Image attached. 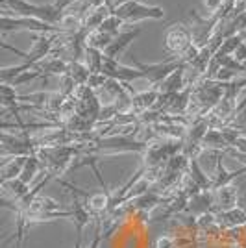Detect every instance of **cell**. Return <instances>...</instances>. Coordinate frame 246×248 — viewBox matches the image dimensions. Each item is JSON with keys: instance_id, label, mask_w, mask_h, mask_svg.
<instances>
[{"instance_id": "cell-23", "label": "cell", "mask_w": 246, "mask_h": 248, "mask_svg": "<svg viewBox=\"0 0 246 248\" xmlns=\"http://www.w3.org/2000/svg\"><path fill=\"white\" fill-rule=\"evenodd\" d=\"M172 239H169V237H163V239H159L157 241V248H172Z\"/></svg>"}, {"instance_id": "cell-7", "label": "cell", "mask_w": 246, "mask_h": 248, "mask_svg": "<svg viewBox=\"0 0 246 248\" xmlns=\"http://www.w3.org/2000/svg\"><path fill=\"white\" fill-rule=\"evenodd\" d=\"M159 91L157 89H144L141 93H135L132 96V113L143 115L144 111L152 109L157 100H159Z\"/></svg>"}, {"instance_id": "cell-6", "label": "cell", "mask_w": 246, "mask_h": 248, "mask_svg": "<svg viewBox=\"0 0 246 248\" xmlns=\"http://www.w3.org/2000/svg\"><path fill=\"white\" fill-rule=\"evenodd\" d=\"M143 33V28H135V30H128V31H121L119 35H115V39H113L109 45H108V48L104 50V56L106 58H109V60H117L121 54H123L132 43L139 37Z\"/></svg>"}, {"instance_id": "cell-17", "label": "cell", "mask_w": 246, "mask_h": 248, "mask_svg": "<svg viewBox=\"0 0 246 248\" xmlns=\"http://www.w3.org/2000/svg\"><path fill=\"white\" fill-rule=\"evenodd\" d=\"M243 41H245L243 33H235V35L224 37V41L220 43V46H218L216 54H218V56H230V54H233V52L237 50V46H239Z\"/></svg>"}, {"instance_id": "cell-20", "label": "cell", "mask_w": 246, "mask_h": 248, "mask_svg": "<svg viewBox=\"0 0 246 248\" xmlns=\"http://www.w3.org/2000/svg\"><path fill=\"white\" fill-rule=\"evenodd\" d=\"M226 0H204V8L205 11H209L211 15H216L224 10Z\"/></svg>"}, {"instance_id": "cell-21", "label": "cell", "mask_w": 246, "mask_h": 248, "mask_svg": "<svg viewBox=\"0 0 246 248\" xmlns=\"http://www.w3.org/2000/svg\"><path fill=\"white\" fill-rule=\"evenodd\" d=\"M100 241H102V222H100V220H96V226H94V237H92L89 248H98Z\"/></svg>"}, {"instance_id": "cell-3", "label": "cell", "mask_w": 246, "mask_h": 248, "mask_svg": "<svg viewBox=\"0 0 246 248\" xmlns=\"http://www.w3.org/2000/svg\"><path fill=\"white\" fill-rule=\"evenodd\" d=\"M111 15L123 19L126 22H137V21H148V19H163L165 11L159 6H144L139 0H126L121 6H117L111 11Z\"/></svg>"}, {"instance_id": "cell-13", "label": "cell", "mask_w": 246, "mask_h": 248, "mask_svg": "<svg viewBox=\"0 0 246 248\" xmlns=\"http://www.w3.org/2000/svg\"><path fill=\"white\" fill-rule=\"evenodd\" d=\"M113 39H115V35H111V33H106V31H100V30H92L87 33L85 45H87V46H92V48H96V50L104 52Z\"/></svg>"}, {"instance_id": "cell-12", "label": "cell", "mask_w": 246, "mask_h": 248, "mask_svg": "<svg viewBox=\"0 0 246 248\" xmlns=\"http://www.w3.org/2000/svg\"><path fill=\"white\" fill-rule=\"evenodd\" d=\"M67 76H69L76 85H85L87 80H89V76H91V71H89L87 65H83L82 62H69Z\"/></svg>"}, {"instance_id": "cell-9", "label": "cell", "mask_w": 246, "mask_h": 248, "mask_svg": "<svg viewBox=\"0 0 246 248\" xmlns=\"http://www.w3.org/2000/svg\"><path fill=\"white\" fill-rule=\"evenodd\" d=\"M111 15V10L108 6H100V8H94V10H89L83 17V30L92 31L96 30L100 24H102L108 17Z\"/></svg>"}, {"instance_id": "cell-18", "label": "cell", "mask_w": 246, "mask_h": 248, "mask_svg": "<svg viewBox=\"0 0 246 248\" xmlns=\"http://www.w3.org/2000/svg\"><path fill=\"white\" fill-rule=\"evenodd\" d=\"M123 24H124L123 19H119V17H115V15H109V17H108V19H106V21L96 28V30L106 31V33H111V35H119Z\"/></svg>"}, {"instance_id": "cell-22", "label": "cell", "mask_w": 246, "mask_h": 248, "mask_svg": "<svg viewBox=\"0 0 246 248\" xmlns=\"http://www.w3.org/2000/svg\"><path fill=\"white\" fill-rule=\"evenodd\" d=\"M233 60L245 65V62H246V43L245 41L241 43V45L237 46V50L233 52Z\"/></svg>"}, {"instance_id": "cell-10", "label": "cell", "mask_w": 246, "mask_h": 248, "mask_svg": "<svg viewBox=\"0 0 246 248\" xmlns=\"http://www.w3.org/2000/svg\"><path fill=\"white\" fill-rule=\"evenodd\" d=\"M215 204L222 207V209H231V207H235L237 204V187L233 186H224L220 187V189H216L215 191Z\"/></svg>"}, {"instance_id": "cell-8", "label": "cell", "mask_w": 246, "mask_h": 248, "mask_svg": "<svg viewBox=\"0 0 246 248\" xmlns=\"http://www.w3.org/2000/svg\"><path fill=\"white\" fill-rule=\"evenodd\" d=\"M109 198L111 195L108 191H100V193H92L85 198V209L91 213V215H100L104 211H108L109 206Z\"/></svg>"}, {"instance_id": "cell-4", "label": "cell", "mask_w": 246, "mask_h": 248, "mask_svg": "<svg viewBox=\"0 0 246 248\" xmlns=\"http://www.w3.org/2000/svg\"><path fill=\"white\" fill-rule=\"evenodd\" d=\"M132 62H134L135 67L141 71L143 80H146V82L152 85V89H155L154 85L161 83L165 78H169L178 67L185 65L182 60H176V58H169V60H165V62H161V63H141L135 56H132Z\"/></svg>"}, {"instance_id": "cell-5", "label": "cell", "mask_w": 246, "mask_h": 248, "mask_svg": "<svg viewBox=\"0 0 246 248\" xmlns=\"http://www.w3.org/2000/svg\"><path fill=\"white\" fill-rule=\"evenodd\" d=\"M102 74L108 76L109 80H117L121 83H134L137 80H143V74L139 69H128V67H123L117 60H109L104 56V63H102Z\"/></svg>"}, {"instance_id": "cell-24", "label": "cell", "mask_w": 246, "mask_h": 248, "mask_svg": "<svg viewBox=\"0 0 246 248\" xmlns=\"http://www.w3.org/2000/svg\"><path fill=\"white\" fill-rule=\"evenodd\" d=\"M0 115H2V113H0Z\"/></svg>"}, {"instance_id": "cell-19", "label": "cell", "mask_w": 246, "mask_h": 248, "mask_svg": "<svg viewBox=\"0 0 246 248\" xmlns=\"http://www.w3.org/2000/svg\"><path fill=\"white\" fill-rule=\"evenodd\" d=\"M109 78L108 76H104L102 73H91V76H89V80H87V87L89 89H92V91H98L100 87H104V83L108 82Z\"/></svg>"}, {"instance_id": "cell-16", "label": "cell", "mask_w": 246, "mask_h": 248, "mask_svg": "<svg viewBox=\"0 0 246 248\" xmlns=\"http://www.w3.org/2000/svg\"><path fill=\"white\" fill-rule=\"evenodd\" d=\"M41 169V163H39V157L37 155H28L24 159V165H22L21 170V182L22 184H28L31 178L35 176V172Z\"/></svg>"}, {"instance_id": "cell-2", "label": "cell", "mask_w": 246, "mask_h": 248, "mask_svg": "<svg viewBox=\"0 0 246 248\" xmlns=\"http://www.w3.org/2000/svg\"><path fill=\"white\" fill-rule=\"evenodd\" d=\"M6 10L11 11L15 17H26V19H37L52 26H58L62 19V11L54 4H31L28 0H4ZM60 28V26H58Z\"/></svg>"}, {"instance_id": "cell-15", "label": "cell", "mask_w": 246, "mask_h": 248, "mask_svg": "<svg viewBox=\"0 0 246 248\" xmlns=\"http://www.w3.org/2000/svg\"><path fill=\"white\" fill-rule=\"evenodd\" d=\"M218 218H222L226 226H241L246 222V211L245 209H239V207H231L228 211L218 213Z\"/></svg>"}, {"instance_id": "cell-14", "label": "cell", "mask_w": 246, "mask_h": 248, "mask_svg": "<svg viewBox=\"0 0 246 248\" xmlns=\"http://www.w3.org/2000/svg\"><path fill=\"white\" fill-rule=\"evenodd\" d=\"M83 58H85V65L91 73H102V63H104V52L96 50L92 46H85L83 50Z\"/></svg>"}, {"instance_id": "cell-1", "label": "cell", "mask_w": 246, "mask_h": 248, "mask_svg": "<svg viewBox=\"0 0 246 248\" xmlns=\"http://www.w3.org/2000/svg\"><path fill=\"white\" fill-rule=\"evenodd\" d=\"M165 52L170 58L182 60L187 65V62H191V58H195V54L198 52V48L193 45L191 30L184 24L170 26L165 33Z\"/></svg>"}, {"instance_id": "cell-11", "label": "cell", "mask_w": 246, "mask_h": 248, "mask_svg": "<svg viewBox=\"0 0 246 248\" xmlns=\"http://www.w3.org/2000/svg\"><path fill=\"white\" fill-rule=\"evenodd\" d=\"M200 146L207 148V150H226V148H230L220 130H207V134L204 135Z\"/></svg>"}]
</instances>
